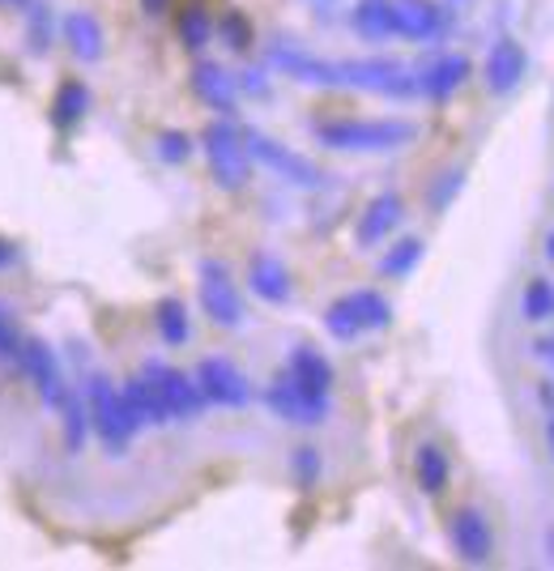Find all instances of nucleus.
Wrapping results in <instances>:
<instances>
[{"label":"nucleus","instance_id":"f257e3e1","mask_svg":"<svg viewBox=\"0 0 554 571\" xmlns=\"http://www.w3.org/2000/svg\"><path fill=\"white\" fill-rule=\"evenodd\" d=\"M316 141L325 150H341V154H384V150H401L418 136V124L410 120H316Z\"/></svg>","mask_w":554,"mask_h":571},{"label":"nucleus","instance_id":"f03ea898","mask_svg":"<svg viewBox=\"0 0 554 571\" xmlns=\"http://www.w3.org/2000/svg\"><path fill=\"white\" fill-rule=\"evenodd\" d=\"M341 85L367 90V94H384V99H414L422 94L418 69L392 60V55H367V60H341Z\"/></svg>","mask_w":554,"mask_h":571},{"label":"nucleus","instance_id":"7ed1b4c3","mask_svg":"<svg viewBox=\"0 0 554 571\" xmlns=\"http://www.w3.org/2000/svg\"><path fill=\"white\" fill-rule=\"evenodd\" d=\"M201 145H205V159H209V171H214L218 188L239 192L252 180L248 141H244V133H239L230 120H214V124H205Z\"/></svg>","mask_w":554,"mask_h":571},{"label":"nucleus","instance_id":"20e7f679","mask_svg":"<svg viewBox=\"0 0 554 571\" xmlns=\"http://www.w3.org/2000/svg\"><path fill=\"white\" fill-rule=\"evenodd\" d=\"M388 325H392V303L380 290H350V295L332 299L325 312V328L337 341H355L362 333H380Z\"/></svg>","mask_w":554,"mask_h":571},{"label":"nucleus","instance_id":"39448f33","mask_svg":"<svg viewBox=\"0 0 554 571\" xmlns=\"http://www.w3.org/2000/svg\"><path fill=\"white\" fill-rule=\"evenodd\" d=\"M85 406H90V422H94L99 439L107 443V452L120 457L129 448V439L137 436V422H133V414L124 406V392L107 376H90V384H85Z\"/></svg>","mask_w":554,"mask_h":571},{"label":"nucleus","instance_id":"423d86ee","mask_svg":"<svg viewBox=\"0 0 554 571\" xmlns=\"http://www.w3.org/2000/svg\"><path fill=\"white\" fill-rule=\"evenodd\" d=\"M244 141H248L252 163L269 166L277 180H286L290 188H320V184H325V171L311 163V159H304V154H295L290 145H281V141H274V136H265V133H256V129H248Z\"/></svg>","mask_w":554,"mask_h":571},{"label":"nucleus","instance_id":"0eeeda50","mask_svg":"<svg viewBox=\"0 0 554 571\" xmlns=\"http://www.w3.org/2000/svg\"><path fill=\"white\" fill-rule=\"evenodd\" d=\"M141 376L158 388V397H163L171 422H193V418H201V409H205V392H201L196 376L175 371V367L163 363V358H150V363L141 367Z\"/></svg>","mask_w":554,"mask_h":571},{"label":"nucleus","instance_id":"6e6552de","mask_svg":"<svg viewBox=\"0 0 554 571\" xmlns=\"http://www.w3.org/2000/svg\"><path fill=\"white\" fill-rule=\"evenodd\" d=\"M196 277H201V307H205V316H209L218 328L244 325L248 312H244V295H239L230 269H226L222 261H201Z\"/></svg>","mask_w":554,"mask_h":571},{"label":"nucleus","instance_id":"1a4fd4ad","mask_svg":"<svg viewBox=\"0 0 554 571\" xmlns=\"http://www.w3.org/2000/svg\"><path fill=\"white\" fill-rule=\"evenodd\" d=\"M265 55H269V64H274V69H281V73H286V78H295V82L325 85V90L341 85V60H320V55H311L307 48L290 43V39H274Z\"/></svg>","mask_w":554,"mask_h":571},{"label":"nucleus","instance_id":"9d476101","mask_svg":"<svg viewBox=\"0 0 554 571\" xmlns=\"http://www.w3.org/2000/svg\"><path fill=\"white\" fill-rule=\"evenodd\" d=\"M196 384H201V392H205V401H209V406L244 409L252 401L248 376H244L230 358H218V354L196 363Z\"/></svg>","mask_w":554,"mask_h":571},{"label":"nucleus","instance_id":"9b49d317","mask_svg":"<svg viewBox=\"0 0 554 571\" xmlns=\"http://www.w3.org/2000/svg\"><path fill=\"white\" fill-rule=\"evenodd\" d=\"M18 371L27 376L34 388H39V397H43V406L60 409L64 406V397H69V384H64V371H60V358L48 341H22V354H18Z\"/></svg>","mask_w":554,"mask_h":571},{"label":"nucleus","instance_id":"f8f14e48","mask_svg":"<svg viewBox=\"0 0 554 571\" xmlns=\"http://www.w3.org/2000/svg\"><path fill=\"white\" fill-rule=\"evenodd\" d=\"M265 406L274 409L281 422H295V427H320V422L329 418V397H311V392H304L286 371L269 384Z\"/></svg>","mask_w":554,"mask_h":571},{"label":"nucleus","instance_id":"ddd939ff","mask_svg":"<svg viewBox=\"0 0 554 571\" xmlns=\"http://www.w3.org/2000/svg\"><path fill=\"white\" fill-rule=\"evenodd\" d=\"M452 27V13L435 0H392V30L410 43H435Z\"/></svg>","mask_w":554,"mask_h":571},{"label":"nucleus","instance_id":"4468645a","mask_svg":"<svg viewBox=\"0 0 554 571\" xmlns=\"http://www.w3.org/2000/svg\"><path fill=\"white\" fill-rule=\"evenodd\" d=\"M448 542L465 563H486L495 554V529L478 508H461L456 517L448 520Z\"/></svg>","mask_w":554,"mask_h":571},{"label":"nucleus","instance_id":"2eb2a0df","mask_svg":"<svg viewBox=\"0 0 554 571\" xmlns=\"http://www.w3.org/2000/svg\"><path fill=\"white\" fill-rule=\"evenodd\" d=\"M401 218H406V201H401L397 192H380V196H371V201H367V210L359 214V226H355V244L359 247L384 244L388 235L401 226Z\"/></svg>","mask_w":554,"mask_h":571},{"label":"nucleus","instance_id":"dca6fc26","mask_svg":"<svg viewBox=\"0 0 554 571\" xmlns=\"http://www.w3.org/2000/svg\"><path fill=\"white\" fill-rule=\"evenodd\" d=\"M486 90L491 94H512L516 85L525 82L529 73V52L516 43V39H499L495 48H491V55H486Z\"/></svg>","mask_w":554,"mask_h":571},{"label":"nucleus","instance_id":"f3484780","mask_svg":"<svg viewBox=\"0 0 554 571\" xmlns=\"http://www.w3.org/2000/svg\"><path fill=\"white\" fill-rule=\"evenodd\" d=\"M418 78H422V94L435 99V103H443V99H452L461 85L470 82L473 64H470V55L443 52V55H435L427 69H418Z\"/></svg>","mask_w":554,"mask_h":571},{"label":"nucleus","instance_id":"a211bd4d","mask_svg":"<svg viewBox=\"0 0 554 571\" xmlns=\"http://www.w3.org/2000/svg\"><path fill=\"white\" fill-rule=\"evenodd\" d=\"M193 94L205 108L230 115V111H235V94H239V78L226 73L218 60H201L193 69Z\"/></svg>","mask_w":554,"mask_h":571},{"label":"nucleus","instance_id":"6ab92c4d","mask_svg":"<svg viewBox=\"0 0 554 571\" xmlns=\"http://www.w3.org/2000/svg\"><path fill=\"white\" fill-rule=\"evenodd\" d=\"M248 286H252V295H256V299H265V303H286L290 295H295L290 269L277 261L274 252H252Z\"/></svg>","mask_w":554,"mask_h":571},{"label":"nucleus","instance_id":"aec40b11","mask_svg":"<svg viewBox=\"0 0 554 571\" xmlns=\"http://www.w3.org/2000/svg\"><path fill=\"white\" fill-rule=\"evenodd\" d=\"M64 43H69V52L78 55L82 64H94V60H103V52H107V34H103V22H99L90 9H73V13L64 18Z\"/></svg>","mask_w":554,"mask_h":571},{"label":"nucleus","instance_id":"412c9836","mask_svg":"<svg viewBox=\"0 0 554 571\" xmlns=\"http://www.w3.org/2000/svg\"><path fill=\"white\" fill-rule=\"evenodd\" d=\"M286 376L299 384L304 392H311V397H329V392H332L329 358H325L320 350H311V346H299V350L290 354V363H286Z\"/></svg>","mask_w":554,"mask_h":571},{"label":"nucleus","instance_id":"4be33fe9","mask_svg":"<svg viewBox=\"0 0 554 571\" xmlns=\"http://www.w3.org/2000/svg\"><path fill=\"white\" fill-rule=\"evenodd\" d=\"M124 406H129V414H133V422L141 427H163V422H171V414H166L163 397H158V388L145 380V376H137V380H129L124 388Z\"/></svg>","mask_w":554,"mask_h":571},{"label":"nucleus","instance_id":"5701e85b","mask_svg":"<svg viewBox=\"0 0 554 571\" xmlns=\"http://www.w3.org/2000/svg\"><path fill=\"white\" fill-rule=\"evenodd\" d=\"M414 478L427 494H443V490H448L452 465H448V452H443L440 443H422L414 452Z\"/></svg>","mask_w":554,"mask_h":571},{"label":"nucleus","instance_id":"b1692460","mask_svg":"<svg viewBox=\"0 0 554 571\" xmlns=\"http://www.w3.org/2000/svg\"><path fill=\"white\" fill-rule=\"evenodd\" d=\"M355 30L367 43H384L392 39V0H359L355 4Z\"/></svg>","mask_w":554,"mask_h":571},{"label":"nucleus","instance_id":"393cba45","mask_svg":"<svg viewBox=\"0 0 554 571\" xmlns=\"http://www.w3.org/2000/svg\"><path fill=\"white\" fill-rule=\"evenodd\" d=\"M175 30H179V43H184V48L201 52V48H205V43L214 39L218 22L209 18V9H205L201 0H188V4L179 9V18H175Z\"/></svg>","mask_w":554,"mask_h":571},{"label":"nucleus","instance_id":"a878e982","mask_svg":"<svg viewBox=\"0 0 554 571\" xmlns=\"http://www.w3.org/2000/svg\"><path fill=\"white\" fill-rule=\"evenodd\" d=\"M85 111H90V90H85V82H64L60 90H55V99H52L55 129H73V124H82Z\"/></svg>","mask_w":554,"mask_h":571},{"label":"nucleus","instance_id":"bb28decb","mask_svg":"<svg viewBox=\"0 0 554 571\" xmlns=\"http://www.w3.org/2000/svg\"><path fill=\"white\" fill-rule=\"evenodd\" d=\"M60 422H64V448L69 452H82L85 448V436H90V406H85L82 392H69L64 397V406H60Z\"/></svg>","mask_w":554,"mask_h":571},{"label":"nucleus","instance_id":"cd10ccee","mask_svg":"<svg viewBox=\"0 0 554 571\" xmlns=\"http://www.w3.org/2000/svg\"><path fill=\"white\" fill-rule=\"evenodd\" d=\"M154 325H158V337L166 346H184L193 337V320H188V307L184 299H163L158 312H154Z\"/></svg>","mask_w":554,"mask_h":571},{"label":"nucleus","instance_id":"c85d7f7f","mask_svg":"<svg viewBox=\"0 0 554 571\" xmlns=\"http://www.w3.org/2000/svg\"><path fill=\"white\" fill-rule=\"evenodd\" d=\"M521 316L529 325H546L554 316V282L551 277H533L521 295Z\"/></svg>","mask_w":554,"mask_h":571},{"label":"nucleus","instance_id":"c756f323","mask_svg":"<svg viewBox=\"0 0 554 571\" xmlns=\"http://www.w3.org/2000/svg\"><path fill=\"white\" fill-rule=\"evenodd\" d=\"M27 39H30V52L43 55L52 48V9L43 0H27Z\"/></svg>","mask_w":554,"mask_h":571},{"label":"nucleus","instance_id":"7c9ffc66","mask_svg":"<svg viewBox=\"0 0 554 571\" xmlns=\"http://www.w3.org/2000/svg\"><path fill=\"white\" fill-rule=\"evenodd\" d=\"M422 239H401V244H392L380 256V273L384 277H406V273H414V265L422 261Z\"/></svg>","mask_w":554,"mask_h":571},{"label":"nucleus","instance_id":"2f4dec72","mask_svg":"<svg viewBox=\"0 0 554 571\" xmlns=\"http://www.w3.org/2000/svg\"><path fill=\"white\" fill-rule=\"evenodd\" d=\"M218 34L226 39V48H230V52H248L252 48V22L239 13V9H226V13H222Z\"/></svg>","mask_w":554,"mask_h":571},{"label":"nucleus","instance_id":"473e14b6","mask_svg":"<svg viewBox=\"0 0 554 571\" xmlns=\"http://www.w3.org/2000/svg\"><path fill=\"white\" fill-rule=\"evenodd\" d=\"M158 159L163 163H171V166H179V163H188L193 159V136L188 133H179V129H171V133H163L158 136Z\"/></svg>","mask_w":554,"mask_h":571},{"label":"nucleus","instance_id":"72a5a7b5","mask_svg":"<svg viewBox=\"0 0 554 571\" xmlns=\"http://www.w3.org/2000/svg\"><path fill=\"white\" fill-rule=\"evenodd\" d=\"M290 469H295V482L304 490H311L320 482V452L316 448H295V457H290Z\"/></svg>","mask_w":554,"mask_h":571},{"label":"nucleus","instance_id":"f704fd0d","mask_svg":"<svg viewBox=\"0 0 554 571\" xmlns=\"http://www.w3.org/2000/svg\"><path fill=\"white\" fill-rule=\"evenodd\" d=\"M461 184H465V171H461V166H452L448 175H440V184L431 188V210H448L452 196L461 192Z\"/></svg>","mask_w":554,"mask_h":571},{"label":"nucleus","instance_id":"c9c22d12","mask_svg":"<svg viewBox=\"0 0 554 571\" xmlns=\"http://www.w3.org/2000/svg\"><path fill=\"white\" fill-rule=\"evenodd\" d=\"M22 354V337L13 333V320H9V307L0 303V363H18Z\"/></svg>","mask_w":554,"mask_h":571},{"label":"nucleus","instance_id":"e433bc0d","mask_svg":"<svg viewBox=\"0 0 554 571\" xmlns=\"http://www.w3.org/2000/svg\"><path fill=\"white\" fill-rule=\"evenodd\" d=\"M239 90L252 94V99H269V78H265V69H244V73H239Z\"/></svg>","mask_w":554,"mask_h":571},{"label":"nucleus","instance_id":"4c0bfd02","mask_svg":"<svg viewBox=\"0 0 554 571\" xmlns=\"http://www.w3.org/2000/svg\"><path fill=\"white\" fill-rule=\"evenodd\" d=\"M533 354H537L542 363H554V337H542V341H533Z\"/></svg>","mask_w":554,"mask_h":571},{"label":"nucleus","instance_id":"58836bf2","mask_svg":"<svg viewBox=\"0 0 554 571\" xmlns=\"http://www.w3.org/2000/svg\"><path fill=\"white\" fill-rule=\"evenodd\" d=\"M13 261H18V247L9 244V239H0V269H9Z\"/></svg>","mask_w":554,"mask_h":571},{"label":"nucleus","instance_id":"ea45409f","mask_svg":"<svg viewBox=\"0 0 554 571\" xmlns=\"http://www.w3.org/2000/svg\"><path fill=\"white\" fill-rule=\"evenodd\" d=\"M166 0H145V13H163Z\"/></svg>","mask_w":554,"mask_h":571},{"label":"nucleus","instance_id":"a19ab883","mask_svg":"<svg viewBox=\"0 0 554 571\" xmlns=\"http://www.w3.org/2000/svg\"><path fill=\"white\" fill-rule=\"evenodd\" d=\"M546 261H551V265H554V231H551V235H546Z\"/></svg>","mask_w":554,"mask_h":571},{"label":"nucleus","instance_id":"79ce46f5","mask_svg":"<svg viewBox=\"0 0 554 571\" xmlns=\"http://www.w3.org/2000/svg\"><path fill=\"white\" fill-rule=\"evenodd\" d=\"M546 439H551V452H554V418H551V427H546Z\"/></svg>","mask_w":554,"mask_h":571}]
</instances>
